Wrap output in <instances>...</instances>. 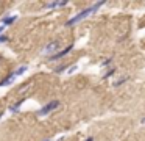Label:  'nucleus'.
Returning a JSON list of instances; mask_svg holds the SVG:
<instances>
[{
    "label": "nucleus",
    "mask_w": 145,
    "mask_h": 141,
    "mask_svg": "<svg viewBox=\"0 0 145 141\" xmlns=\"http://www.w3.org/2000/svg\"><path fill=\"white\" fill-rule=\"evenodd\" d=\"M105 5V2H97L95 5H92V6H89V8H86V9H83L81 13H78L76 16H73L72 19H69V21L66 22V25L67 27H70V25H75V24H78V22H81L83 19H86V17H89L91 14H94L95 11H97L100 6H103Z\"/></svg>",
    "instance_id": "obj_1"
},
{
    "label": "nucleus",
    "mask_w": 145,
    "mask_h": 141,
    "mask_svg": "<svg viewBox=\"0 0 145 141\" xmlns=\"http://www.w3.org/2000/svg\"><path fill=\"white\" fill-rule=\"evenodd\" d=\"M59 41L55 39V41H50V42L47 44V46L44 47V50H42V55H47V56H53L56 55L58 52H59Z\"/></svg>",
    "instance_id": "obj_2"
},
{
    "label": "nucleus",
    "mask_w": 145,
    "mask_h": 141,
    "mask_svg": "<svg viewBox=\"0 0 145 141\" xmlns=\"http://www.w3.org/2000/svg\"><path fill=\"white\" fill-rule=\"evenodd\" d=\"M58 107H59V100H52V102H48L45 107H42V108L39 110V111H38V115H39V116L48 115V113H50V111H53L55 108H58Z\"/></svg>",
    "instance_id": "obj_3"
},
{
    "label": "nucleus",
    "mask_w": 145,
    "mask_h": 141,
    "mask_svg": "<svg viewBox=\"0 0 145 141\" xmlns=\"http://www.w3.org/2000/svg\"><path fill=\"white\" fill-rule=\"evenodd\" d=\"M72 49H73L72 44H70V46H67V47H64V49H63V50H59V52H58L56 55L50 56V61H56V60H59V58H63V56H66L67 53L72 52Z\"/></svg>",
    "instance_id": "obj_4"
},
{
    "label": "nucleus",
    "mask_w": 145,
    "mask_h": 141,
    "mask_svg": "<svg viewBox=\"0 0 145 141\" xmlns=\"http://www.w3.org/2000/svg\"><path fill=\"white\" fill-rule=\"evenodd\" d=\"M14 78H16V74L14 72H11L10 75H7V77L3 78V80H0V88H3V86H8V85H11L14 81Z\"/></svg>",
    "instance_id": "obj_5"
},
{
    "label": "nucleus",
    "mask_w": 145,
    "mask_h": 141,
    "mask_svg": "<svg viewBox=\"0 0 145 141\" xmlns=\"http://www.w3.org/2000/svg\"><path fill=\"white\" fill-rule=\"evenodd\" d=\"M69 2H66V0H61V2H48L45 3V8H59V6H66Z\"/></svg>",
    "instance_id": "obj_6"
},
{
    "label": "nucleus",
    "mask_w": 145,
    "mask_h": 141,
    "mask_svg": "<svg viewBox=\"0 0 145 141\" xmlns=\"http://www.w3.org/2000/svg\"><path fill=\"white\" fill-rule=\"evenodd\" d=\"M17 21V16H7V17H3V21H2V24L5 25V27H8V25H11L13 22Z\"/></svg>",
    "instance_id": "obj_7"
},
{
    "label": "nucleus",
    "mask_w": 145,
    "mask_h": 141,
    "mask_svg": "<svg viewBox=\"0 0 145 141\" xmlns=\"http://www.w3.org/2000/svg\"><path fill=\"white\" fill-rule=\"evenodd\" d=\"M24 102H25V99H20V100H17V102L14 103L13 107H11V111H13V113H17V111H19V108L22 107V103H24Z\"/></svg>",
    "instance_id": "obj_8"
},
{
    "label": "nucleus",
    "mask_w": 145,
    "mask_h": 141,
    "mask_svg": "<svg viewBox=\"0 0 145 141\" xmlns=\"http://www.w3.org/2000/svg\"><path fill=\"white\" fill-rule=\"evenodd\" d=\"M116 72H117V69H116V68H111L109 71H106V72H105V74H103V78H108V77H112V75L116 74Z\"/></svg>",
    "instance_id": "obj_9"
},
{
    "label": "nucleus",
    "mask_w": 145,
    "mask_h": 141,
    "mask_svg": "<svg viewBox=\"0 0 145 141\" xmlns=\"http://www.w3.org/2000/svg\"><path fill=\"white\" fill-rule=\"evenodd\" d=\"M126 80H128V77L125 75V77H122V78H119V80H116V81H114V83H112V86H119V85H123Z\"/></svg>",
    "instance_id": "obj_10"
},
{
    "label": "nucleus",
    "mask_w": 145,
    "mask_h": 141,
    "mask_svg": "<svg viewBox=\"0 0 145 141\" xmlns=\"http://www.w3.org/2000/svg\"><path fill=\"white\" fill-rule=\"evenodd\" d=\"M27 71V66H20L19 69H16V71H14V74H16V77L17 75H20V74H24V72Z\"/></svg>",
    "instance_id": "obj_11"
},
{
    "label": "nucleus",
    "mask_w": 145,
    "mask_h": 141,
    "mask_svg": "<svg viewBox=\"0 0 145 141\" xmlns=\"http://www.w3.org/2000/svg\"><path fill=\"white\" fill-rule=\"evenodd\" d=\"M76 69H78V66H70V68H67V74H73Z\"/></svg>",
    "instance_id": "obj_12"
},
{
    "label": "nucleus",
    "mask_w": 145,
    "mask_h": 141,
    "mask_svg": "<svg viewBox=\"0 0 145 141\" xmlns=\"http://www.w3.org/2000/svg\"><path fill=\"white\" fill-rule=\"evenodd\" d=\"M111 63H112V60H111V58H108V60H105V61L101 63V66H103V68H106V66H109Z\"/></svg>",
    "instance_id": "obj_13"
},
{
    "label": "nucleus",
    "mask_w": 145,
    "mask_h": 141,
    "mask_svg": "<svg viewBox=\"0 0 145 141\" xmlns=\"http://www.w3.org/2000/svg\"><path fill=\"white\" fill-rule=\"evenodd\" d=\"M8 41V36H5V34H0V44H3Z\"/></svg>",
    "instance_id": "obj_14"
},
{
    "label": "nucleus",
    "mask_w": 145,
    "mask_h": 141,
    "mask_svg": "<svg viewBox=\"0 0 145 141\" xmlns=\"http://www.w3.org/2000/svg\"><path fill=\"white\" fill-rule=\"evenodd\" d=\"M84 141H94V136H89V138H86Z\"/></svg>",
    "instance_id": "obj_15"
},
{
    "label": "nucleus",
    "mask_w": 145,
    "mask_h": 141,
    "mask_svg": "<svg viewBox=\"0 0 145 141\" xmlns=\"http://www.w3.org/2000/svg\"><path fill=\"white\" fill-rule=\"evenodd\" d=\"M5 30V25H0V34H2V31Z\"/></svg>",
    "instance_id": "obj_16"
},
{
    "label": "nucleus",
    "mask_w": 145,
    "mask_h": 141,
    "mask_svg": "<svg viewBox=\"0 0 145 141\" xmlns=\"http://www.w3.org/2000/svg\"><path fill=\"white\" fill-rule=\"evenodd\" d=\"M140 124H145V118H142V119H140Z\"/></svg>",
    "instance_id": "obj_17"
},
{
    "label": "nucleus",
    "mask_w": 145,
    "mask_h": 141,
    "mask_svg": "<svg viewBox=\"0 0 145 141\" xmlns=\"http://www.w3.org/2000/svg\"><path fill=\"white\" fill-rule=\"evenodd\" d=\"M42 141H50V140H48V138H47V140H42Z\"/></svg>",
    "instance_id": "obj_18"
}]
</instances>
